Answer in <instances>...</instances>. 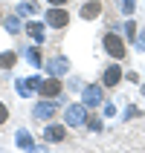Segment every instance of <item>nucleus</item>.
Returning a JSON list of instances; mask_svg holds the SVG:
<instances>
[{
	"label": "nucleus",
	"mask_w": 145,
	"mask_h": 153,
	"mask_svg": "<svg viewBox=\"0 0 145 153\" xmlns=\"http://www.w3.org/2000/svg\"><path fill=\"white\" fill-rule=\"evenodd\" d=\"M104 49L110 52L113 58H125V43H122L119 35H113V32L104 35Z\"/></svg>",
	"instance_id": "f257e3e1"
},
{
	"label": "nucleus",
	"mask_w": 145,
	"mask_h": 153,
	"mask_svg": "<svg viewBox=\"0 0 145 153\" xmlns=\"http://www.w3.org/2000/svg\"><path fill=\"white\" fill-rule=\"evenodd\" d=\"M47 23L55 26V29L67 26V12H64V9H52V12H47Z\"/></svg>",
	"instance_id": "f03ea898"
},
{
	"label": "nucleus",
	"mask_w": 145,
	"mask_h": 153,
	"mask_svg": "<svg viewBox=\"0 0 145 153\" xmlns=\"http://www.w3.org/2000/svg\"><path fill=\"white\" fill-rule=\"evenodd\" d=\"M99 15H102V3H99V0H90V3L81 6V17H84V20H96Z\"/></svg>",
	"instance_id": "7ed1b4c3"
},
{
	"label": "nucleus",
	"mask_w": 145,
	"mask_h": 153,
	"mask_svg": "<svg viewBox=\"0 0 145 153\" xmlns=\"http://www.w3.org/2000/svg\"><path fill=\"white\" fill-rule=\"evenodd\" d=\"M41 93H44V95H58V93H61V84L55 81V78H47V81L41 84Z\"/></svg>",
	"instance_id": "20e7f679"
},
{
	"label": "nucleus",
	"mask_w": 145,
	"mask_h": 153,
	"mask_svg": "<svg viewBox=\"0 0 145 153\" xmlns=\"http://www.w3.org/2000/svg\"><path fill=\"white\" fill-rule=\"evenodd\" d=\"M119 78H122L119 67H110L107 72H104V87H116V84H119Z\"/></svg>",
	"instance_id": "39448f33"
},
{
	"label": "nucleus",
	"mask_w": 145,
	"mask_h": 153,
	"mask_svg": "<svg viewBox=\"0 0 145 153\" xmlns=\"http://www.w3.org/2000/svg\"><path fill=\"white\" fill-rule=\"evenodd\" d=\"M47 136H50L52 142H58V139L64 136V130H61V127H50V130H47Z\"/></svg>",
	"instance_id": "423d86ee"
},
{
	"label": "nucleus",
	"mask_w": 145,
	"mask_h": 153,
	"mask_svg": "<svg viewBox=\"0 0 145 153\" xmlns=\"http://www.w3.org/2000/svg\"><path fill=\"white\" fill-rule=\"evenodd\" d=\"M6 121H9V107L0 101V124H6Z\"/></svg>",
	"instance_id": "0eeeda50"
},
{
	"label": "nucleus",
	"mask_w": 145,
	"mask_h": 153,
	"mask_svg": "<svg viewBox=\"0 0 145 153\" xmlns=\"http://www.w3.org/2000/svg\"><path fill=\"white\" fill-rule=\"evenodd\" d=\"M12 64H15V55H3L0 58V67H12Z\"/></svg>",
	"instance_id": "6e6552de"
},
{
	"label": "nucleus",
	"mask_w": 145,
	"mask_h": 153,
	"mask_svg": "<svg viewBox=\"0 0 145 153\" xmlns=\"http://www.w3.org/2000/svg\"><path fill=\"white\" fill-rule=\"evenodd\" d=\"M52 6H61V3H67V0H50Z\"/></svg>",
	"instance_id": "1a4fd4ad"
}]
</instances>
